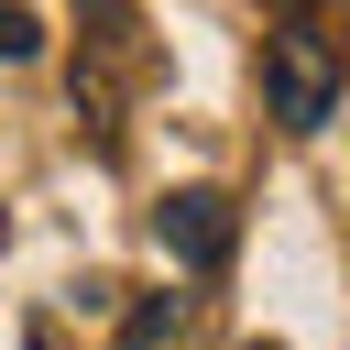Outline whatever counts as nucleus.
<instances>
[{"label": "nucleus", "mask_w": 350, "mask_h": 350, "mask_svg": "<svg viewBox=\"0 0 350 350\" xmlns=\"http://www.w3.org/2000/svg\"><path fill=\"white\" fill-rule=\"evenodd\" d=\"M339 88H350V33H328L317 11H284L262 33V98H273V120L306 142V131H328Z\"/></svg>", "instance_id": "nucleus-1"}, {"label": "nucleus", "mask_w": 350, "mask_h": 350, "mask_svg": "<svg viewBox=\"0 0 350 350\" xmlns=\"http://www.w3.org/2000/svg\"><path fill=\"white\" fill-rule=\"evenodd\" d=\"M77 22H98L88 55H77V109H88L98 142H109V131H120L109 109H120V88L153 77V44H142V11H131V0H77Z\"/></svg>", "instance_id": "nucleus-2"}, {"label": "nucleus", "mask_w": 350, "mask_h": 350, "mask_svg": "<svg viewBox=\"0 0 350 350\" xmlns=\"http://www.w3.org/2000/svg\"><path fill=\"white\" fill-rule=\"evenodd\" d=\"M153 241H164L186 273H219V262L241 252V208H230L219 186H175V197L153 208Z\"/></svg>", "instance_id": "nucleus-3"}, {"label": "nucleus", "mask_w": 350, "mask_h": 350, "mask_svg": "<svg viewBox=\"0 0 350 350\" xmlns=\"http://www.w3.org/2000/svg\"><path fill=\"white\" fill-rule=\"evenodd\" d=\"M164 339H175V295H142L120 317V350H164Z\"/></svg>", "instance_id": "nucleus-4"}, {"label": "nucleus", "mask_w": 350, "mask_h": 350, "mask_svg": "<svg viewBox=\"0 0 350 350\" xmlns=\"http://www.w3.org/2000/svg\"><path fill=\"white\" fill-rule=\"evenodd\" d=\"M22 55H44V22L33 11H0V66H22Z\"/></svg>", "instance_id": "nucleus-5"}, {"label": "nucleus", "mask_w": 350, "mask_h": 350, "mask_svg": "<svg viewBox=\"0 0 350 350\" xmlns=\"http://www.w3.org/2000/svg\"><path fill=\"white\" fill-rule=\"evenodd\" d=\"M241 350H284V339H241Z\"/></svg>", "instance_id": "nucleus-6"}, {"label": "nucleus", "mask_w": 350, "mask_h": 350, "mask_svg": "<svg viewBox=\"0 0 350 350\" xmlns=\"http://www.w3.org/2000/svg\"><path fill=\"white\" fill-rule=\"evenodd\" d=\"M284 11H328V0H284Z\"/></svg>", "instance_id": "nucleus-7"}]
</instances>
